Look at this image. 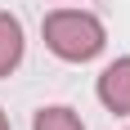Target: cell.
I'll return each mask as SVG.
<instances>
[{
    "mask_svg": "<svg viewBox=\"0 0 130 130\" xmlns=\"http://www.w3.org/2000/svg\"><path fill=\"white\" fill-rule=\"evenodd\" d=\"M45 45L67 63H85L103 50V23L85 9H58L45 18Z\"/></svg>",
    "mask_w": 130,
    "mask_h": 130,
    "instance_id": "6da1fadb",
    "label": "cell"
},
{
    "mask_svg": "<svg viewBox=\"0 0 130 130\" xmlns=\"http://www.w3.org/2000/svg\"><path fill=\"white\" fill-rule=\"evenodd\" d=\"M99 99H103L108 112L130 117V58H117V63L103 67V76H99Z\"/></svg>",
    "mask_w": 130,
    "mask_h": 130,
    "instance_id": "7a4b0ae2",
    "label": "cell"
},
{
    "mask_svg": "<svg viewBox=\"0 0 130 130\" xmlns=\"http://www.w3.org/2000/svg\"><path fill=\"white\" fill-rule=\"evenodd\" d=\"M23 58V27L13 13H0V76H9Z\"/></svg>",
    "mask_w": 130,
    "mask_h": 130,
    "instance_id": "3957f363",
    "label": "cell"
},
{
    "mask_svg": "<svg viewBox=\"0 0 130 130\" xmlns=\"http://www.w3.org/2000/svg\"><path fill=\"white\" fill-rule=\"evenodd\" d=\"M31 130H85L81 126V117L72 112V108H40L36 112V121H31Z\"/></svg>",
    "mask_w": 130,
    "mask_h": 130,
    "instance_id": "277c9868",
    "label": "cell"
},
{
    "mask_svg": "<svg viewBox=\"0 0 130 130\" xmlns=\"http://www.w3.org/2000/svg\"><path fill=\"white\" fill-rule=\"evenodd\" d=\"M0 130H9V121H5V112H0Z\"/></svg>",
    "mask_w": 130,
    "mask_h": 130,
    "instance_id": "5b68a950",
    "label": "cell"
}]
</instances>
